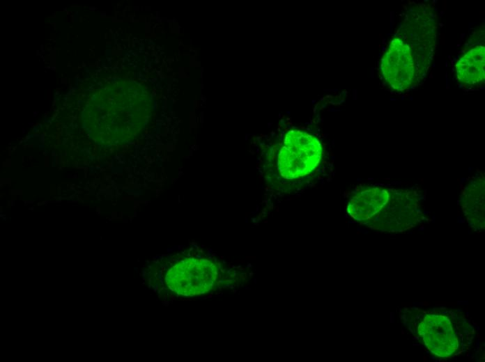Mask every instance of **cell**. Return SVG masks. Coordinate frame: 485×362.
<instances>
[{
    "label": "cell",
    "instance_id": "277c9868",
    "mask_svg": "<svg viewBox=\"0 0 485 362\" xmlns=\"http://www.w3.org/2000/svg\"><path fill=\"white\" fill-rule=\"evenodd\" d=\"M390 199L389 194L380 188L362 191L353 196L348 205V212L359 221H367L379 214Z\"/></svg>",
    "mask_w": 485,
    "mask_h": 362
},
{
    "label": "cell",
    "instance_id": "7a4b0ae2",
    "mask_svg": "<svg viewBox=\"0 0 485 362\" xmlns=\"http://www.w3.org/2000/svg\"><path fill=\"white\" fill-rule=\"evenodd\" d=\"M415 329L425 347L438 357L450 358L463 349L462 336L451 315L438 312L422 313Z\"/></svg>",
    "mask_w": 485,
    "mask_h": 362
},
{
    "label": "cell",
    "instance_id": "6da1fadb",
    "mask_svg": "<svg viewBox=\"0 0 485 362\" xmlns=\"http://www.w3.org/2000/svg\"><path fill=\"white\" fill-rule=\"evenodd\" d=\"M322 146L312 135L298 130L289 131L278 156V170L286 179H295L310 173L322 157Z\"/></svg>",
    "mask_w": 485,
    "mask_h": 362
},
{
    "label": "cell",
    "instance_id": "3957f363",
    "mask_svg": "<svg viewBox=\"0 0 485 362\" xmlns=\"http://www.w3.org/2000/svg\"><path fill=\"white\" fill-rule=\"evenodd\" d=\"M380 70L392 90L401 92L408 89L413 85L417 72L413 49L401 38H394L382 56Z\"/></svg>",
    "mask_w": 485,
    "mask_h": 362
},
{
    "label": "cell",
    "instance_id": "5b68a950",
    "mask_svg": "<svg viewBox=\"0 0 485 362\" xmlns=\"http://www.w3.org/2000/svg\"><path fill=\"white\" fill-rule=\"evenodd\" d=\"M484 66V47L476 46L467 52L456 63L457 78L463 84H481L485 78Z\"/></svg>",
    "mask_w": 485,
    "mask_h": 362
}]
</instances>
